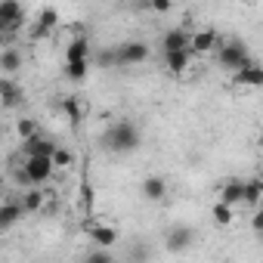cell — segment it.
<instances>
[{
    "instance_id": "6da1fadb",
    "label": "cell",
    "mask_w": 263,
    "mask_h": 263,
    "mask_svg": "<svg viewBox=\"0 0 263 263\" xmlns=\"http://www.w3.org/2000/svg\"><path fill=\"white\" fill-rule=\"evenodd\" d=\"M140 146V127L134 121H115L105 134H102V149L115 152V155H127V152H134Z\"/></svg>"
},
{
    "instance_id": "7a4b0ae2",
    "label": "cell",
    "mask_w": 263,
    "mask_h": 263,
    "mask_svg": "<svg viewBox=\"0 0 263 263\" xmlns=\"http://www.w3.org/2000/svg\"><path fill=\"white\" fill-rule=\"evenodd\" d=\"M56 171V161L47 158V155H25V164L19 171V180L25 186H44Z\"/></svg>"
},
{
    "instance_id": "3957f363",
    "label": "cell",
    "mask_w": 263,
    "mask_h": 263,
    "mask_svg": "<svg viewBox=\"0 0 263 263\" xmlns=\"http://www.w3.org/2000/svg\"><path fill=\"white\" fill-rule=\"evenodd\" d=\"M251 62V53L241 41H220L217 44V65L226 71H238Z\"/></svg>"
},
{
    "instance_id": "277c9868",
    "label": "cell",
    "mask_w": 263,
    "mask_h": 263,
    "mask_svg": "<svg viewBox=\"0 0 263 263\" xmlns=\"http://www.w3.org/2000/svg\"><path fill=\"white\" fill-rule=\"evenodd\" d=\"M22 25H25L22 4H19V0H4V4H0V28H4V34H13Z\"/></svg>"
},
{
    "instance_id": "5b68a950",
    "label": "cell",
    "mask_w": 263,
    "mask_h": 263,
    "mask_svg": "<svg viewBox=\"0 0 263 263\" xmlns=\"http://www.w3.org/2000/svg\"><path fill=\"white\" fill-rule=\"evenodd\" d=\"M149 59V47L143 41H124L118 47V65H140Z\"/></svg>"
},
{
    "instance_id": "8992f818",
    "label": "cell",
    "mask_w": 263,
    "mask_h": 263,
    "mask_svg": "<svg viewBox=\"0 0 263 263\" xmlns=\"http://www.w3.org/2000/svg\"><path fill=\"white\" fill-rule=\"evenodd\" d=\"M22 99H25V93H22V87L10 74L0 78V102H4V108H16Z\"/></svg>"
},
{
    "instance_id": "52a82bcc",
    "label": "cell",
    "mask_w": 263,
    "mask_h": 263,
    "mask_svg": "<svg viewBox=\"0 0 263 263\" xmlns=\"http://www.w3.org/2000/svg\"><path fill=\"white\" fill-rule=\"evenodd\" d=\"M56 143L53 140H47V137H41V134H34V137H28V140H22V152L25 155H47V158H53L56 155Z\"/></svg>"
},
{
    "instance_id": "ba28073f",
    "label": "cell",
    "mask_w": 263,
    "mask_h": 263,
    "mask_svg": "<svg viewBox=\"0 0 263 263\" xmlns=\"http://www.w3.org/2000/svg\"><path fill=\"white\" fill-rule=\"evenodd\" d=\"M161 47H164V53H171V50H189L192 47V34H186L183 28H171V31H164Z\"/></svg>"
},
{
    "instance_id": "9c48e42d",
    "label": "cell",
    "mask_w": 263,
    "mask_h": 263,
    "mask_svg": "<svg viewBox=\"0 0 263 263\" xmlns=\"http://www.w3.org/2000/svg\"><path fill=\"white\" fill-rule=\"evenodd\" d=\"M189 59H192V47L189 50H171V53H164V65H167L171 74H183L189 68Z\"/></svg>"
},
{
    "instance_id": "30bf717a",
    "label": "cell",
    "mask_w": 263,
    "mask_h": 263,
    "mask_svg": "<svg viewBox=\"0 0 263 263\" xmlns=\"http://www.w3.org/2000/svg\"><path fill=\"white\" fill-rule=\"evenodd\" d=\"M235 81L245 84V87H263V65H257V62L251 59L245 68L235 71Z\"/></svg>"
},
{
    "instance_id": "8fae6325",
    "label": "cell",
    "mask_w": 263,
    "mask_h": 263,
    "mask_svg": "<svg viewBox=\"0 0 263 263\" xmlns=\"http://www.w3.org/2000/svg\"><path fill=\"white\" fill-rule=\"evenodd\" d=\"M22 214H25L22 201H4V204H0V232H7Z\"/></svg>"
},
{
    "instance_id": "7c38bea8",
    "label": "cell",
    "mask_w": 263,
    "mask_h": 263,
    "mask_svg": "<svg viewBox=\"0 0 263 263\" xmlns=\"http://www.w3.org/2000/svg\"><path fill=\"white\" fill-rule=\"evenodd\" d=\"M192 245V229H186V226H174L171 232H167V251H186Z\"/></svg>"
},
{
    "instance_id": "4fadbf2b",
    "label": "cell",
    "mask_w": 263,
    "mask_h": 263,
    "mask_svg": "<svg viewBox=\"0 0 263 263\" xmlns=\"http://www.w3.org/2000/svg\"><path fill=\"white\" fill-rule=\"evenodd\" d=\"M22 65H25V56H22V50H16V47H7L4 53H0V68H4V74H16Z\"/></svg>"
},
{
    "instance_id": "5bb4252c",
    "label": "cell",
    "mask_w": 263,
    "mask_h": 263,
    "mask_svg": "<svg viewBox=\"0 0 263 263\" xmlns=\"http://www.w3.org/2000/svg\"><path fill=\"white\" fill-rule=\"evenodd\" d=\"M56 22H59V13H56V10H41L37 25L31 28V37H47V34L56 28Z\"/></svg>"
},
{
    "instance_id": "9a60e30c",
    "label": "cell",
    "mask_w": 263,
    "mask_h": 263,
    "mask_svg": "<svg viewBox=\"0 0 263 263\" xmlns=\"http://www.w3.org/2000/svg\"><path fill=\"white\" fill-rule=\"evenodd\" d=\"M217 44H220V37H217L211 28H201V31H195V34H192V53H208V50H217Z\"/></svg>"
},
{
    "instance_id": "2e32d148",
    "label": "cell",
    "mask_w": 263,
    "mask_h": 263,
    "mask_svg": "<svg viewBox=\"0 0 263 263\" xmlns=\"http://www.w3.org/2000/svg\"><path fill=\"white\" fill-rule=\"evenodd\" d=\"M143 195H146L149 201H161V198L167 195V183H164L161 177H146V180H143Z\"/></svg>"
},
{
    "instance_id": "e0dca14e",
    "label": "cell",
    "mask_w": 263,
    "mask_h": 263,
    "mask_svg": "<svg viewBox=\"0 0 263 263\" xmlns=\"http://www.w3.org/2000/svg\"><path fill=\"white\" fill-rule=\"evenodd\" d=\"M220 198H223L226 204H241V198H245V183H241V180L223 183V186H220Z\"/></svg>"
},
{
    "instance_id": "ac0fdd59",
    "label": "cell",
    "mask_w": 263,
    "mask_h": 263,
    "mask_svg": "<svg viewBox=\"0 0 263 263\" xmlns=\"http://www.w3.org/2000/svg\"><path fill=\"white\" fill-rule=\"evenodd\" d=\"M90 238L99 245V248H111L118 241V229L115 226H93L90 229Z\"/></svg>"
},
{
    "instance_id": "d6986e66",
    "label": "cell",
    "mask_w": 263,
    "mask_h": 263,
    "mask_svg": "<svg viewBox=\"0 0 263 263\" xmlns=\"http://www.w3.org/2000/svg\"><path fill=\"white\" fill-rule=\"evenodd\" d=\"M90 71V59H65V78L68 81H84Z\"/></svg>"
},
{
    "instance_id": "ffe728a7",
    "label": "cell",
    "mask_w": 263,
    "mask_h": 263,
    "mask_svg": "<svg viewBox=\"0 0 263 263\" xmlns=\"http://www.w3.org/2000/svg\"><path fill=\"white\" fill-rule=\"evenodd\" d=\"M65 59H90V44H87V37H74V41H68V47H65Z\"/></svg>"
},
{
    "instance_id": "44dd1931",
    "label": "cell",
    "mask_w": 263,
    "mask_h": 263,
    "mask_svg": "<svg viewBox=\"0 0 263 263\" xmlns=\"http://www.w3.org/2000/svg\"><path fill=\"white\" fill-rule=\"evenodd\" d=\"M260 195H263V180H248L245 183V198H241V204H257L260 201Z\"/></svg>"
},
{
    "instance_id": "7402d4cb",
    "label": "cell",
    "mask_w": 263,
    "mask_h": 263,
    "mask_svg": "<svg viewBox=\"0 0 263 263\" xmlns=\"http://www.w3.org/2000/svg\"><path fill=\"white\" fill-rule=\"evenodd\" d=\"M22 208H25V214H37V211L44 208V195H41L37 189H25V198H22Z\"/></svg>"
},
{
    "instance_id": "603a6c76",
    "label": "cell",
    "mask_w": 263,
    "mask_h": 263,
    "mask_svg": "<svg viewBox=\"0 0 263 263\" xmlns=\"http://www.w3.org/2000/svg\"><path fill=\"white\" fill-rule=\"evenodd\" d=\"M62 111H65V118H68L71 124H78V121L84 118V105H81V102H78L74 96H68V99L62 102Z\"/></svg>"
},
{
    "instance_id": "cb8c5ba5",
    "label": "cell",
    "mask_w": 263,
    "mask_h": 263,
    "mask_svg": "<svg viewBox=\"0 0 263 263\" xmlns=\"http://www.w3.org/2000/svg\"><path fill=\"white\" fill-rule=\"evenodd\" d=\"M96 65H99V68H118V47L99 50V53H96Z\"/></svg>"
},
{
    "instance_id": "d4e9b609",
    "label": "cell",
    "mask_w": 263,
    "mask_h": 263,
    "mask_svg": "<svg viewBox=\"0 0 263 263\" xmlns=\"http://www.w3.org/2000/svg\"><path fill=\"white\" fill-rule=\"evenodd\" d=\"M211 214H214V223H220V226L232 223V204H226L223 198H220V201L214 204V211H211Z\"/></svg>"
},
{
    "instance_id": "484cf974",
    "label": "cell",
    "mask_w": 263,
    "mask_h": 263,
    "mask_svg": "<svg viewBox=\"0 0 263 263\" xmlns=\"http://www.w3.org/2000/svg\"><path fill=\"white\" fill-rule=\"evenodd\" d=\"M16 130H19V137H22V140H28V137H34V134H37V124H34V121H28V118H22V121L16 124Z\"/></svg>"
},
{
    "instance_id": "4316f807",
    "label": "cell",
    "mask_w": 263,
    "mask_h": 263,
    "mask_svg": "<svg viewBox=\"0 0 263 263\" xmlns=\"http://www.w3.org/2000/svg\"><path fill=\"white\" fill-rule=\"evenodd\" d=\"M53 161H56V167H68V164H71V152H65V149H56Z\"/></svg>"
},
{
    "instance_id": "83f0119b",
    "label": "cell",
    "mask_w": 263,
    "mask_h": 263,
    "mask_svg": "<svg viewBox=\"0 0 263 263\" xmlns=\"http://www.w3.org/2000/svg\"><path fill=\"white\" fill-rule=\"evenodd\" d=\"M149 7H152L155 13H171V7H174V0H149Z\"/></svg>"
},
{
    "instance_id": "f1b7e54d",
    "label": "cell",
    "mask_w": 263,
    "mask_h": 263,
    "mask_svg": "<svg viewBox=\"0 0 263 263\" xmlns=\"http://www.w3.org/2000/svg\"><path fill=\"white\" fill-rule=\"evenodd\" d=\"M87 257H90V260H99V263H105V260H111V254H108L105 248H99V251H90Z\"/></svg>"
},
{
    "instance_id": "f546056e",
    "label": "cell",
    "mask_w": 263,
    "mask_h": 263,
    "mask_svg": "<svg viewBox=\"0 0 263 263\" xmlns=\"http://www.w3.org/2000/svg\"><path fill=\"white\" fill-rule=\"evenodd\" d=\"M251 226H254V232H263V211H257V214H254Z\"/></svg>"
},
{
    "instance_id": "4dcf8cb0",
    "label": "cell",
    "mask_w": 263,
    "mask_h": 263,
    "mask_svg": "<svg viewBox=\"0 0 263 263\" xmlns=\"http://www.w3.org/2000/svg\"><path fill=\"white\" fill-rule=\"evenodd\" d=\"M260 146H263V137H260Z\"/></svg>"
}]
</instances>
